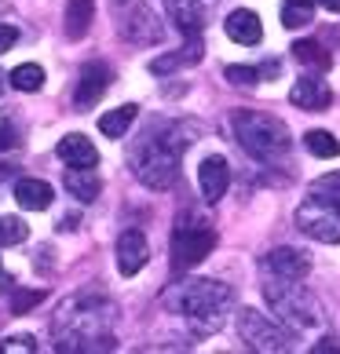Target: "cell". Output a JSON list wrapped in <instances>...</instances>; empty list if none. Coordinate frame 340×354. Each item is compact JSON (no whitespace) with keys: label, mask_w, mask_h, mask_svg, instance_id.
<instances>
[{"label":"cell","mask_w":340,"mask_h":354,"mask_svg":"<svg viewBox=\"0 0 340 354\" xmlns=\"http://www.w3.org/2000/svg\"><path fill=\"white\" fill-rule=\"evenodd\" d=\"M311 259L300 248H271L264 256V274H282V278H307Z\"/></svg>","instance_id":"9a60e30c"},{"label":"cell","mask_w":340,"mask_h":354,"mask_svg":"<svg viewBox=\"0 0 340 354\" xmlns=\"http://www.w3.org/2000/svg\"><path fill=\"white\" fill-rule=\"evenodd\" d=\"M11 88H19V91H41V84H44V70L37 66V62H22V66H15L11 70Z\"/></svg>","instance_id":"d4e9b609"},{"label":"cell","mask_w":340,"mask_h":354,"mask_svg":"<svg viewBox=\"0 0 340 354\" xmlns=\"http://www.w3.org/2000/svg\"><path fill=\"white\" fill-rule=\"evenodd\" d=\"M216 248V230L208 223H187L179 219V227L172 230V270H194L202 259Z\"/></svg>","instance_id":"52a82bcc"},{"label":"cell","mask_w":340,"mask_h":354,"mask_svg":"<svg viewBox=\"0 0 340 354\" xmlns=\"http://www.w3.org/2000/svg\"><path fill=\"white\" fill-rule=\"evenodd\" d=\"M147 259H150V245L139 230H125L121 238H117V270H121L125 278L139 274L147 267Z\"/></svg>","instance_id":"4fadbf2b"},{"label":"cell","mask_w":340,"mask_h":354,"mask_svg":"<svg viewBox=\"0 0 340 354\" xmlns=\"http://www.w3.org/2000/svg\"><path fill=\"white\" fill-rule=\"evenodd\" d=\"M293 59L300 62V66H311L315 73H322V70H330V55H325V48L322 44H315V41H296L293 44Z\"/></svg>","instance_id":"603a6c76"},{"label":"cell","mask_w":340,"mask_h":354,"mask_svg":"<svg viewBox=\"0 0 340 354\" xmlns=\"http://www.w3.org/2000/svg\"><path fill=\"white\" fill-rule=\"evenodd\" d=\"M165 11H168V19H172L183 33L194 37V33L205 30L208 11H213V0H165Z\"/></svg>","instance_id":"8fae6325"},{"label":"cell","mask_w":340,"mask_h":354,"mask_svg":"<svg viewBox=\"0 0 340 354\" xmlns=\"http://www.w3.org/2000/svg\"><path fill=\"white\" fill-rule=\"evenodd\" d=\"M238 336L242 344H249L253 351H267V354H282L293 351V333L282 329V322H271L267 314L260 310H242L238 314Z\"/></svg>","instance_id":"ba28073f"},{"label":"cell","mask_w":340,"mask_h":354,"mask_svg":"<svg viewBox=\"0 0 340 354\" xmlns=\"http://www.w3.org/2000/svg\"><path fill=\"white\" fill-rule=\"evenodd\" d=\"M15 41H19V30H15V26H8V22H0V51H8Z\"/></svg>","instance_id":"d6a6232c"},{"label":"cell","mask_w":340,"mask_h":354,"mask_svg":"<svg viewBox=\"0 0 340 354\" xmlns=\"http://www.w3.org/2000/svg\"><path fill=\"white\" fill-rule=\"evenodd\" d=\"M289 102H293V106H300V110L319 113V110H325L333 102V91H330V84H325L319 73H307V77H300V81L293 84Z\"/></svg>","instance_id":"5bb4252c"},{"label":"cell","mask_w":340,"mask_h":354,"mask_svg":"<svg viewBox=\"0 0 340 354\" xmlns=\"http://www.w3.org/2000/svg\"><path fill=\"white\" fill-rule=\"evenodd\" d=\"M231 307H234V292H231L227 285L213 281V278H198V281L183 285L179 310L187 314V322L198 333H216L220 325L227 322Z\"/></svg>","instance_id":"3957f363"},{"label":"cell","mask_w":340,"mask_h":354,"mask_svg":"<svg viewBox=\"0 0 340 354\" xmlns=\"http://www.w3.org/2000/svg\"><path fill=\"white\" fill-rule=\"evenodd\" d=\"M110 11H114V22H117V33H121L128 44H139V48L161 44L165 26L147 8V0H110Z\"/></svg>","instance_id":"8992f818"},{"label":"cell","mask_w":340,"mask_h":354,"mask_svg":"<svg viewBox=\"0 0 340 354\" xmlns=\"http://www.w3.org/2000/svg\"><path fill=\"white\" fill-rule=\"evenodd\" d=\"M234 139L242 142V150L260 161H278L289 150V132L278 117L271 113H256V110H242L234 113Z\"/></svg>","instance_id":"5b68a950"},{"label":"cell","mask_w":340,"mask_h":354,"mask_svg":"<svg viewBox=\"0 0 340 354\" xmlns=\"http://www.w3.org/2000/svg\"><path fill=\"white\" fill-rule=\"evenodd\" d=\"M315 15V0H285L282 4V26L285 30H300Z\"/></svg>","instance_id":"cb8c5ba5"},{"label":"cell","mask_w":340,"mask_h":354,"mask_svg":"<svg viewBox=\"0 0 340 354\" xmlns=\"http://www.w3.org/2000/svg\"><path fill=\"white\" fill-rule=\"evenodd\" d=\"M4 88H8V77H4V70H0V95H4Z\"/></svg>","instance_id":"e575fe53"},{"label":"cell","mask_w":340,"mask_h":354,"mask_svg":"<svg viewBox=\"0 0 340 354\" xmlns=\"http://www.w3.org/2000/svg\"><path fill=\"white\" fill-rule=\"evenodd\" d=\"M198 187H202V198L213 201V205L224 198L227 187H231V165H227V157H220V153L205 157L202 168H198Z\"/></svg>","instance_id":"7c38bea8"},{"label":"cell","mask_w":340,"mask_h":354,"mask_svg":"<svg viewBox=\"0 0 340 354\" xmlns=\"http://www.w3.org/2000/svg\"><path fill=\"white\" fill-rule=\"evenodd\" d=\"M41 299H44L41 288H37V292H15V299H11V310H15V314H26L30 307L41 304Z\"/></svg>","instance_id":"1f68e13d"},{"label":"cell","mask_w":340,"mask_h":354,"mask_svg":"<svg viewBox=\"0 0 340 354\" xmlns=\"http://www.w3.org/2000/svg\"><path fill=\"white\" fill-rule=\"evenodd\" d=\"M202 55H205V48H202V33H194V37H187V44H183L179 51H172V55H161V59H154L150 62V73H172V70H179V66H190V62H202Z\"/></svg>","instance_id":"ac0fdd59"},{"label":"cell","mask_w":340,"mask_h":354,"mask_svg":"<svg viewBox=\"0 0 340 354\" xmlns=\"http://www.w3.org/2000/svg\"><path fill=\"white\" fill-rule=\"evenodd\" d=\"M190 147V124H158L139 139V147L132 153V172L143 187L150 190H168L179 179L183 150Z\"/></svg>","instance_id":"6da1fadb"},{"label":"cell","mask_w":340,"mask_h":354,"mask_svg":"<svg viewBox=\"0 0 340 354\" xmlns=\"http://www.w3.org/2000/svg\"><path fill=\"white\" fill-rule=\"evenodd\" d=\"M26 238H30L26 219H19V216H4V219H0V245H22Z\"/></svg>","instance_id":"4316f807"},{"label":"cell","mask_w":340,"mask_h":354,"mask_svg":"<svg viewBox=\"0 0 340 354\" xmlns=\"http://www.w3.org/2000/svg\"><path fill=\"white\" fill-rule=\"evenodd\" d=\"M114 307L96 292H81L66 299L55 314V336L59 351H91V347H114V336L107 333Z\"/></svg>","instance_id":"7a4b0ae2"},{"label":"cell","mask_w":340,"mask_h":354,"mask_svg":"<svg viewBox=\"0 0 340 354\" xmlns=\"http://www.w3.org/2000/svg\"><path fill=\"white\" fill-rule=\"evenodd\" d=\"M11 351L33 354V351H37V339H33V336H8L4 344H0V354H11Z\"/></svg>","instance_id":"4dcf8cb0"},{"label":"cell","mask_w":340,"mask_h":354,"mask_svg":"<svg viewBox=\"0 0 340 354\" xmlns=\"http://www.w3.org/2000/svg\"><path fill=\"white\" fill-rule=\"evenodd\" d=\"M59 161H66L70 168H96L99 165V150L91 147V139L84 136H66V139H59Z\"/></svg>","instance_id":"e0dca14e"},{"label":"cell","mask_w":340,"mask_h":354,"mask_svg":"<svg viewBox=\"0 0 340 354\" xmlns=\"http://www.w3.org/2000/svg\"><path fill=\"white\" fill-rule=\"evenodd\" d=\"M15 201L26 212H44V208H51V201H55V190H51L44 179H19L15 183Z\"/></svg>","instance_id":"d6986e66"},{"label":"cell","mask_w":340,"mask_h":354,"mask_svg":"<svg viewBox=\"0 0 340 354\" xmlns=\"http://www.w3.org/2000/svg\"><path fill=\"white\" fill-rule=\"evenodd\" d=\"M19 142H22L19 124L11 121V113H0V153H4V150H15Z\"/></svg>","instance_id":"f1b7e54d"},{"label":"cell","mask_w":340,"mask_h":354,"mask_svg":"<svg viewBox=\"0 0 340 354\" xmlns=\"http://www.w3.org/2000/svg\"><path fill=\"white\" fill-rule=\"evenodd\" d=\"M66 190H70V198H77L81 205H91L99 198L102 183H99V176L91 172V168H70L66 172Z\"/></svg>","instance_id":"ffe728a7"},{"label":"cell","mask_w":340,"mask_h":354,"mask_svg":"<svg viewBox=\"0 0 340 354\" xmlns=\"http://www.w3.org/2000/svg\"><path fill=\"white\" fill-rule=\"evenodd\" d=\"M322 4L330 8V11H340V0H322Z\"/></svg>","instance_id":"836d02e7"},{"label":"cell","mask_w":340,"mask_h":354,"mask_svg":"<svg viewBox=\"0 0 340 354\" xmlns=\"http://www.w3.org/2000/svg\"><path fill=\"white\" fill-rule=\"evenodd\" d=\"M264 299L289 329H311L319 325V304L304 288V278H282V274H264Z\"/></svg>","instance_id":"277c9868"},{"label":"cell","mask_w":340,"mask_h":354,"mask_svg":"<svg viewBox=\"0 0 340 354\" xmlns=\"http://www.w3.org/2000/svg\"><path fill=\"white\" fill-rule=\"evenodd\" d=\"M307 198H322V201H337V205H340V172L319 176L315 183H311Z\"/></svg>","instance_id":"83f0119b"},{"label":"cell","mask_w":340,"mask_h":354,"mask_svg":"<svg viewBox=\"0 0 340 354\" xmlns=\"http://www.w3.org/2000/svg\"><path fill=\"white\" fill-rule=\"evenodd\" d=\"M224 77H227L231 84H238V88H249V84L260 81V70H253V66H227Z\"/></svg>","instance_id":"f546056e"},{"label":"cell","mask_w":340,"mask_h":354,"mask_svg":"<svg viewBox=\"0 0 340 354\" xmlns=\"http://www.w3.org/2000/svg\"><path fill=\"white\" fill-rule=\"evenodd\" d=\"M224 30L234 44H245V48H253L264 41V26H260V15L249 8H238V11H231L227 22H224Z\"/></svg>","instance_id":"2e32d148"},{"label":"cell","mask_w":340,"mask_h":354,"mask_svg":"<svg viewBox=\"0 0 340 354\" xmlns=\"http://www.w3.org/2000/svg\"><path fill=\"white\" fill-rule=\"evenodd\" d=\"M107 88H110V70L102 66V62H88L81 70V77H77V91H73L77 110H91L102 95H107Z\"/></svg>","instance_id":"30bf717a"},{"label":"cell","mask_w":340,"mask_h":354,"mask_svg":"<svg viewBox=\"0 0 340 354\" xmlns=\"http://www.w3.org/2000/svg\"><path fill=\"white\" fill-rule=\"evenodd\" d=\"M304 147L311 157H322V161H330V157L340 153V139H333L330 132H322V128H315V132L304 136Z\"/></svg>","instance_id":"484cf974"},{"label":"cell","mask_w":340,"mask_h":354,"mask_svg":"<svg viewBox=\"0 0 340 354\" xmlns=\"http://www.w3.org/2000/svg\"><path fill=\"white\" fill-rule=\"evenodd\" d=\"M296 227L322 245H340V205L322 201V198H307L296 208Z\"/></svg>","instance_id":"9c48e42d"},{"label":"cell","mask_w":340,"mask_h":354,"mask_svg":"<svg viewBox=\"0 0 340 354\" xmlns=\"http://www.w3.org/2000/svg\"><path fill=\"white\" fill-rule=\"evenodd\" d=\"M136 113H139V106H132V102H125V106H117V110H107L99 117V132L107 139H121L128 128H132Z\"/></svg>","instance_id":"7402d4cb"},{"label":"cell","mask_w":340,"mask_h":354,"mask_svg":"<svg viewBox=\"0 0 340 354\" xmlns=\"http://www.w3.org/2000/svg\"><path fill=\"white\" fill-rule=\"evenodd\" d=\"M91 19H96V0H70L66 4V37L70 41H81L91 30Z\"/></svg>","instance_id":"44dd1931"}]
</instances>
